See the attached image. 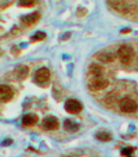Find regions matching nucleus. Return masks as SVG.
I'll list each match as a JSON object with an SVG mask.
<instances>
[{
  "label": "nucleus",
  "mask_w": 138,
  "mask_h": 157,
  "mask_svg": "<svg viewBox=\"0 0 138 157\" xmlns=\"http://www.w3.org/2000/svg\"><path fill=\"white\" fill-rule=\"evenodd\" d=\"M97 59L101 63H112L113 61V54L109 53V52H101L97 54Z\"/></svg>",
  "instance_id": "9d476101"
},
{
  "label": "nucleus",
  "mask_w": 138,
  "mask_h": 157,
  "mask_svg": "<svg viewBox=\"0 0 138 157\" xmlns=\"http://www.w3.org/2000/svg\"><path fill=\"white\" fill-rule=\"evenodd\" d=\"M88 86L94 90H102L108 86V79H105L104 77H90Z\"/></svg>",
  "instance_id": "20e7f679"
},
{
  "label": "nucleus",
  "mask_w": 138,
  "mask_h": 157,
  "mask_svg": "<svg viewBox=\"0 0 138 157\" xmlns=\"http://www.w3.org/2000/svg\"><path fill=\"white\" fill-rule=\"evenodd\" d=\"M65 110H66L68 113L77 114L82 110V103L79 100H76V99H69V100L65 101Z\"/></svg>",
  "instance_id": "39448f33"
},
{
  "label": "nucleus",
  "mask_w": 138,
  "mask_h": 157,
  "mask_svg": "<svg viewBox=\"0 0 138 157\" xmlns=\"http://www.w3.org/2000/svg\"><path fill=\"white\" fill-rule=\"evenodd\" d=\"M43 127L44 129L47 131H54L58 128V120L55 117H47V118L43 121Z\"/></svg>",
  "instance_id": "0eeeda50"
},
{
  "label": "nucleus",
  "mask_w": 138,
  "mask_h": 157,
  "mask_svg": "<svg viewBox=\"0 0 138 157\" xmlns=\"http://www.w3.org/2000/svg\"><path fill=\"white\" fill-rule=\"evenodd\" d=\"M37 122V117L35 114H25L22 117V124L24 125H33Z\"/></svg>",
  "instance_id": "9b49d317"
},
{
  "label": "nucleus",
  "mask_w": 138,
  "mask_h": 157,
  "mask_svg": "<svg viewBox=\"0 0 138 157\" xmlns=\"http://www.w3.org/2000/svg\"><path fill=\"white\" fill-rule=\"evenodd\" d=\"M90 77H102V67H100L98 64H91Z\"/></svg>",
  "instance_id": "ddd939ff"
},
{
  "label": "nucleus",
  "mask_w": 138,
  "mask_h": 157,
  "mask_svg": "<svg viewBox=\"0 0 138 157\" xmlns=\"http://www.w3.org/2000/svg\"><path fill=\"white\" fill-rule=\"evenodd\" d=\"M28 74H29V70H28V67H25V65H18L17 68L14 70V75L18 78V79L27 78Z\"/></svg>",
  "instance_id": "6e6552de"
},
{
  "label": "nucleus",
  "mask_w": 138,
  "mask_h": 157,
  "mask_svg": "<svg viewBox=\"0 0 138 157\" xmlns=\"http://www.w3.org/2000/svg\"><path fill=\"white\" fill-rule=\"evenodd\" d=\"M12 89L9 85H0V101H9L12 99Z\"/></svg>",
  "instance_id": "423d86ee"
},
{
  "label": "nucleus",
  "mask_w": 138,
  "mask_h": 157,
  "mask_svg": "<svg viewBox=\"0 0 138 157\" xmlns=\"http://www.w3.org/2000/svg\"><path fill=\"white\" fill-rule=\"evenodd\" d=\"M95 136H97L98 140H102V142H109L111 140V133L108 132H98Z\"/></svg>",
  "instance_id": "2eb2a0df"
},
{
  "label": "nucleus",
  "mask_w": 138,
  "mask_h": 157,
  "mask_svg": "<svg viewBox=\"0 0 138 157\" xmlns=\"http://www.w3.org/2000/svg\"><path fill=\"white\" fill-rule=\"evenodd\" d=\"M39 18H40V14H39V13H33V14L24 15L21 21H22V24H25V25H30V24H35Z\"/></svg>",
  "instance_id": "1a4fd4ad"
},
{
  "label": "nucleus",
  "mask_w": 138,
  "mask_h": 157,
  "mask_svg": "<svg viewBox=\"0 0 138 157\" xmlns=\"http://www.w3.org/2000/svg\"><path fill=\"white\" fill-rule=\"evenodd\" d=\"M48 81H50V71H48V68L41 67V68H39L37 71L35 72V82L37 83V85L44 86L48 83Z\"/></svg>",
  "instance_id": "7ed1b4c3"
},
{
  "label": "nucleus",
  "mask_w": 138,
  "mask_h": 157,
  "mask_svg": "<svg viewBox=\"0 0 138 157\" xmlns=\"http://www.w3.org/2000/svg\"><path fill=\"white\" fill-rule=\"evenodd\" d=\"M113 7L118 11H120V13H126L127 10H129V4L126 3V2H113Z\"/></svg>",
  "instance_id": "4468645a"
},
{
  "label": "nucleus",
  "mask_w": 138,
  "mask_h": 157,
  "mask_svg": "<svg viewBox=\"0 0 138 157\" xmlns=\"http://www.w3.org/2000/svg\"><path fill=\"white\" fill-rule=\"evenodd\" d=\"M44 38H46V33H44V32H36L35 35L30 38V40H32V42H37V40H43Z\"/></svg>",
  "instance_id": "dca6fc26"
},
{
  "label": "nucleus",
  "mask_w": 138,
  "mask_h": 157,
  "mask_svg": "<svg viewBox=\"0 0 138 157\" xmlns=\"http://www.w3.org/2000/svg\"><path fill=\"white\" fill-rule=\"evenodd\" d=\"M64 127H65V129L69 131V132H75V131L79 129V124L75 122V121H72V120H65Z\"/></svg>",
  "instance_id": "f8f14e48"
},
{
  "label": "nucleus",
  "mask_w": 138,
  "mask_h": 157,
  "mask_svg": "<svg viewBox=\"0 0 138 157\" xmlns=\"http://www.w3.org/2000/svg\"><path fill=\"white\" fill-rule=\"evenodd\" d=\"M118 57L122 61V64H129L130 61L134 57V50H133L131 46H127V44H123L118 49Z\"/></svg>",
  "instance_id": "f257e3e1"
},
{
  "label": "nucleus",
  "mask_w": 138,
  "mask_h": 157,
  "mask_svg": "<svg viewBox=\"0 0 138 157\" xmlns=\"http://www.w3.org/2000/svg\"><path fill=\"white\" fill-rule=\"evenodd\" d=\"M138 109L137 106V101L131 98H123L120 100V110L123 113L126 114H131V113H135Z\"/></svg>",
  "instance_id": "f03ea898"
},
{
  "label": "nucleus",
  "mask_w": 138,
  "mask_h": 157,
  "mask_svg": "<svg viewBox=\"0 0 138 157\" xmlns=\"http://www.w3.org/2000/svg\"><path fill=\"white\" fill-rule=\"evenodd\" d=\"M37 0H19V6L22 7H30L36 3Z\"/></svg>",
  "instance_id": "f3484780"
},
{
  "label": "nucleus",
  "mask_w": 138,
  "mask_h": 157,
  "mask_svg": "<svg viewBox=\"0 0 138 157\" xmlns=\"http://www.w3.org/2000/svg\"><path fill=\"white\" fill-rule=\"evenodd\" d=\"M123 154H126L127 157H133V149H124L123 150Z\"/></svg>",
  "instance_id": "a211bd4d"
}]
</instances>
